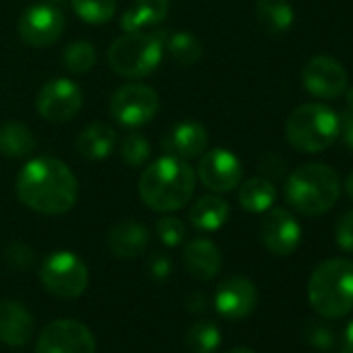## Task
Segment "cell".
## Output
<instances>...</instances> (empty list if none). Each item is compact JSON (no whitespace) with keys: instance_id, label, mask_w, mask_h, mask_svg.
I'll return each instance as SVG.
<instances>
[{"instance_id":"cell-1","label":"cell","mask_w":353,"mask_h":353,"mask_svg":"<svg viewBox=\"0 0 353 353\" xmlns=\"http://www.w3.org/2000/svg\"><path fill=\"white\" fill-rule=\"evenodd\" d=\"M17 198L38 214H67L79 196V183L73 170L59 158L40 156L30 160L17 174Z\"/></svg>"},{"instance_id":"cell-2","label":"cell","mask_w":353,"mask_h":353,"mask_svg":"<svg viewBox=\"0 0 353 353\" xmlns=\"http://www.w3.org/2000/svg\"><path fill=\"white\" fill-rule=\"evenodd\" d=\"M194 166L176 156H162L154 160L139 176V198L156 212H176L185 208L196 192Z\"/></svg>"},{"instance_id":"cell-3","label":"cell","mask_w":353,"mask_h":353,"mask_svg":"<svg viewBox=\"0 0 353 353\" xmlns=\"http://www.w3.org/2000/svg\"><path fill=\"white\" fill-rule=\"evenodd\" d=\"M285 196L297 212L305 216H320L328 212L341 196L339 174L322 162L301 164L289 174Z\"/></svg>"},{"instance_id":"cell-4","label":"cell","mask_w":353,"mask_h":353,"mask_svg":"<svg viewBox=\"0 0 353 353\" xmlns=\"http://www.w3.org/2000/svg\"><path fill=\"white\" fill-rule=\"evenodd\" d=\"M307 299L322 318H343L353 310V262L332 258L318 264L307 283Z\"/></svg>"},{"instance_id":"cell-5","label":"cell","mask_w":353,"mask_h":353,"mask_svg":"<svg viewBox=\"0 0 353 353\" xmlns=\"http://www.w3.org/2000/svg\"><path fill=\"white\" fill-rule=\"evenodd\" d=\"M166 32H127L108 48L110 69L125 79H141L154 73L162 61Z\"/></svg>"},{"instance_id":"cell-6","label":"cell","mask_w":353,"mask_h":353,"mask_svg":"<svg viewBox=\"0 0 353 353\" xmlns=\"http://www.w3.org/2000/svg\"><path fill=\"white\" fill-rule=\"evenodd\" d=\"M341 133L339 114L326 104L310 102L297 106L285 125L287 141L305 154H318L330 148Z\"/></svg>"},{"instance_id":"cell-7","label":"cell","mask_w":353,"mask_h":353,"mask_svg":"<svg viewBox=\"0 0 353 353\" xmlns=\"http://www.w3.org/2000/svg\"><path fill=\"white\" fill-rule=\"evenodd\" d=\"M40 281L54 297L77 299L90 285V270L77 254L59 250L44 258L40 266Z\"/></svg>"},{"instance_id":"cell-8","label":"cell","mask_w":353,"mask_h":353,"mask_svg":"<svg viewBox=\"0 0 353 353\" xmlns=\"http://www.w3.org/2000/svg\"><path fill=\"white\" fill-rule=\"evenodd\" d=\"M160 108V98L156 90L143 83H127L119 88L110 98L112 119L129 129L150 123Z\"/></svg>"},{"instance_id":"cell-9","label":"cell","mask_w":353,"mask_h":353,"mask_svg":"<svg viewBox=\"0 0 353 353\" xmlns=\"http://www.w3.org/2000/svg\"><path fill=\"white\" fill-rule=\"evenodd\" d=\"M36 353H96V339L85 324L61 318L44 326L36 343Z\"/></svg>"},{"instance_id":"cell-10","label":"cell","mask_w":353,"mask_h":353,"mask_svg":"<svg viewBox=\"0 0 353 353\" xmlns=\"http://www.w3.org/2000/svg\"><path fill=\"white\" fill-rule=\"evenodd\" d=\"M83 106V90L65 77L46 81L38 96H36V108L42 114V119L50 123H67L71 121Z\"/></svg>"},{"instance_id":"cell-11","label":"cell","mask_w":353,"mask_h":353,"mask_svg":"<svg viewBox=\"0 0 353 353\" xmlns=\"http://www.w3.org/2000/svg\"><path fill=\"white\" fill-rule=\"evenodd\" d=\"M241 174L243 168L239 158L225 148H214L210 152H204L196 172L202 185L214 194L233 192L241 183Z\"/></svg>"},{"instance_id":"cell-12","label":"cell","mask_w":353,"mask_h":353,"mask_svg":"<svg viewBox=\"0 0 353 353\" xmlns=\"http://www.w3.org/2000/svg\"><path fill=\"white\" fill-rule=\"evenodd\" d=\"M19 38L32 48H46L59 42L65 32V15L48 3L30 7L19 19Z\"/></svg>"},{"instance_id":"cell-13","label":"cell","mask_w":353,"mask_h":353,"mask_svg":"<svg viewBox=\"0 0 353 353\" xmlns=\"http://www.w3.org/2000/svg\"><path fill=\"white\" fill-rule=\"evenodd\" d=\"M305 92L320 100H334L347 90V73L343 65L326 54H318L307 61L301 73Z\"/></svg>"},{"instance_id":"cell-14","label":"cell","mask_w":353,"mask_h":353,"mask_svg":"<svg viewBox=\"0 0 353 353\" xmlns=\"http://www.w3.org/2000/svg\"><path fill=\"white\" fill-rule=\"evenodd\" d=\"M260 239L270 254L289 256L301 241V227L289 210L268 208L260 225Z\"/></svg>"},{"instance_id":"cell-15","label":"cell","mask_w":353,"mask_h":353,"mask_svg":"<svg viewBox=\"0 0 353 353\" xmlns=\"http://www.w3.org/2000/svg\"><path fill=\"white\" fill-rule=\"evenodd\" d=\"M258 303V289L256 285L241 274L225 279L216 293H214V307L227 320H241L248 318Z\"/></svg>"},{"instance_id":"cell-16","label":"cell","mask_w":353,"mask_h":353,"mask_svg":"<svg viewBox=\"0 0 353 353\" xmlns=\"http://www.w3.org/2000/svg\"><path fill=\"white\" fill-rule=\"evenodd\" d=\"M160 143L168 156H176L183 160L198 158L208 148V131L196 121H181L164 133Z\"/></svg>"},{"instance_id":"cell-17","label":"cell","mask_w":353,"mask_h":353,"mask_svg":"<svg viewBox=\"0 0 353 353\" xmlns=\"http://www.w3.org/2000/svg\"><path fill=\"white\" fill-rule=\"evenodd\" d=\"M36 322L32 312L13 299L0 301V341L9 347H23L32 341Z\"/></svg>"},{"instance_id":"cell-18","label":"cell","mask_w":353,"mask_h":353,"mask_svg":"<svg viewBox=\"0 0 353 353\" xmlns=\"http://www.w3.org/2000/svg\"><path fill=\"white\" fill-rule=\"evenodd\" d=\"M108 250L121 260H131L141 256L150 243V231L143 223L135 219H125L108 231Z\"/></svg>"},{"instance_id":"cell-19","label":"cell","mask_w":353,"mask_h":353,"mask_svg":"<svg viewBox=\"0 0 353 353\" xmlns=\"http://www.w3.org/2000/svg\"><path fill=\"white\" fill-rule=\"evenodd\" d=\"M183 264L188 272L198 281H212L223 268V254L210 239L198 237L183 250Z\"/></svg>"},{"instance_id":"cell-20","label":"cell","mask_w":353,"mask_h":353,"mask_svg":"<svg viewBox=\"0 0 353 353\" xmlns=\"http://www.w3.org/2000/svg\"><path fill=\"white\" fill-rule=\"evenodd\" d=\"M168 3L170 0H133L121 17L123 32H141L160 26L168 15Z\"/></svg>"},{"instance_id":"cell-21","label":"cell","mask_w":353,"mask_h":353,"mask_svg":"<svg viewBox=\"0 0 353 353\" xmlns=\"http://www.w3.org/2000/svg\"><path fill=\"white\" fill-rule=\"evenodd\" d=\"M231 206L221 196H202L190 208V221L196 229L214 233L223 229L229 221Z\"/></svg>"},{"instance_id":"cell-22","label":"cell","mask_w":353,"mask_h":353,"mask_svg":"<svg viewBox=\"0 0 353 353\" xmlns=\"http://www.w3.org/2000/svg\"><path fill=\"white\" fill-rule=\"evenodd\" d=\"M117 148V131L106 123L88 125L77 137V150L88 160L108 158Z\"/></svg>"},{"instance_id":"cell-23","label":"cell","mask_w":353,"mask_h":353,"mask_svg":"<svg viewBox=\"0 0 353 353\" xmlns=\"http://www.w3.org/2000/svg\"><path fill=\"white\" fill-rule=\"evenodd\" d=\"M38 141L32 129L19 121L0 123V154L9 158H26L36 150Z\"/></svg>"},{"instance_id":"cell-24","label":"cell","mask_w":353,"mask_h":353,"mask_svg":"<svg viewBox=\"0 0 353 353\" xmlns=\"http://www.w3.org/2000/svg\"><path fill=\"white\" fill-rule=\"evenodd\" d=\"M256 17H258V23L268 34L279 36V34H285L293 26L295 11L287 0H258Z\"/></svg>"},{"instance_id":"cell-25","label":"cell","mask_w":353,"mask_h":353,"mask_svg":"<svg viewBox=\"0 0 353 353\" xmlns=\"http://www.w3.org/2000/svg\"><path fill=\"white\" fill-rule=\"evenodd\" d=\"M239 204L243 210L260 214L272 208L276 200V188L264 176H252L245 183H239Z\"/></svg>"},{"instance_id":"cell-26","label":"cell","mask_w":353,"mask_h":353,"mask_svg":"<svg viewBox=\"0 0 353 353\" xmlns=\"http://www.w3.org/2000/svg\"><path fill=\"white\" fill-rule=\"evenodd\" d=\"M168 57L181 67H194L202 59V44L192 32H174L166 38Z\"/></svg>"},{"instance_id":"cell-27","label":"cell","mask_w":353,"mask_h":353,"mask_svg":"<svg viewBox=\"0 0 353 353\" xmlns=\"http://www.w3.org/2000/svg\"><path fill=\"white\" fill-rule=\"evenodd\" d=\"M223 343V332L212 320L196 322L185 334V347L190 353H216Z\"/></svg>"},{"instance_id":"cell-28","label":"cell","mask_w":353,"mask_h":353,"mask_svg":"<svg viewBox=\"0 0 353 353\" xmlns=\"http://www.w3.org/2000/svg\"><path fill=\"white\" fill-rule=\"evenodd\" d=\"M75 15L90 26H104L117 13V0H71Z\"/></svg>"},{"instance_id":"cell-29","label":"cell","mask_w":353,"mask_h":353,"mask_svg":"<svg viewBox=\"0 0 353 353\" xmlns=\"http://www.w3.org/2000/svg\"><path fill=\"white\" fill-rule=\"evenodd\" d=\"M150 141L141 133H127L119 143V156L127 166L139 168L150 160Z\"/></svg>"},{"instance_id":"cell-30","label":"cell","mask_w":353,"mask_h":353,"mask_svg":"<svg viewBox=\"0 0 353 353\" xmlns=\"http://www.w3.org/2000/svg\"><path fill=\"white\" fill-rule=\"evenodd\" d=\"M96 59H98L96 57V48L90 42H85V40L69 44L67 50H65V57H63L65 67L71 73H75V75H83V73L92 71L94 65H96Z\"/></svg>"},{"instance_id":"cell-31","label":"cell","mask_w":353,"mask_h":353,"mask_svg":"<svg viewBox=\"0 0 353 353\" xmlns=\"http://www.w3.org/2000/svg\"><path fill=\"white\" fill-rule=\"evenodd\" d=\"M156 235L166 248H179L188 239V227L176 216H162L156 223Z\"/></svg>"},{"instance_id":"cell-32","label":"cell","mask_w":353,"mask_h":353,"mask_svg":"<svg viewBox=\"0 0 353 353\" xmlns=\"http://www.w3.org/2000/svg\"><path fill=\"white\" fill-rule=\"evenodd\" d=\"M5 260L11 268L15 270H28L30 266H34L36 262V252L32 245L21 243V241H13L11 245H7L5 250Z\"/></svg>"},{"instance_id":"cell-33","label":"cell","mask_w":353,"mask_h":353,"mask_svg":"<svg viewBox=\"0 0 353 353\" xmlns=\"http://www.w3.org/2000/svg\"><path fill=\"white\" fill-rule=\"evenodd\" d=\"M305 341L318 351H330L334 347V332L322 322H310L305 326Z\"/></svg>"},{"instance_id":"cell-34","label":"cell","mask_w":353,"mask_h":353,"mask_svg":"<svg viewBox=\"0 0 353 353\" xmlns=\"http://www.w3.org/2000/svg\"><path fill=\"white\" fill-rule=\"evenodd\" d=\"M334 239L343 252H353V210L345 212L339 219L334 229Z\"/></svg>"},{"instance_id":"cell-35","label":"cell","mask_w":353,"mask_h":353,"mask_svg":"<svg viewBox=\"0 0 353 353\" xmlns=\"http://www.w3.org/2000/svg\"><path fill=\"white\" fill-rule=\"evenodd\" d=\"M148 274L158 281V283H164L170 274H172V260L158 252V254H152V258L148 260Z\"/></svg>"},{"instance_id":"cell-36","label":"cell","mask_w":353,"mask_h":353,"mask_svg":"<svg viewBox=\"0 0 353 353\" xmlns=\"http://www.w3.org/2000/svg\"><path fill=\"white\" fill-rule=\"evenodd\" d=\"M185 307H188L192 314L206 312V307H208V297H206V293H202V291H194V293H190V295H188V299H185Z\"/></svg>"},{"instance_id":"cell-37","label":"cell","mask_w":353,"mask_h":353,"mask_svg":"<svg viewBox=\"0 0 353 353\" xmlns=\"http://www.w3.org/2000/svg\"><path fill=\"white\" fill-rule=\"evenodd\" d=\"M339 119H341V133L339 135H343V141L347 143V148L349 150H353V112H343V114H339Z\"/></svg>"},{"instance_id":"cell-38","label":"cell","mask_w":353,"mask_h":353,"mask_svg":"<svg viewBox=\"0 0 353 353\" xmlns=\"http://www.w3.org/2000/svg\"><path fill=\"white\" fill-rule=\"evenodd\" d=\"M343 353H353V320L347 324L343 332Z\"/></svg>"},{"instance_id":"cell-39","label":"cell","mask_w":353,"mask_h":353,"mask_svg":"<svg viewBox=\"0 0 353 353\" xmlns=\"http://www.w3.org/2000/svg\"><path fill=\"white\" fill-rule=\"evenodd\" d=\"M345 192H347V196L353 200V170L347 174V181H345Z\"/></svg>"},{"instance_id":"cell-40","label":"cell","mask_w":353,"mask_h":353,"mask_svg":"<svg viewBox=\"0 0 353 353\" xmlns=\"http://www.w3.org/2000/svg\"><path fill=\"white\" fill-rule=\"evenodd\" d=\"M345 92H347V96H345L347 108H349V112H353V88H349V90H345Z\"/></svg>"},{"instance_id":"cell-41","label":"cell","mask_w":353,"mask_h":353,"mask_svg":"<svg viewBox=\"0 0 353 353\" xmlns=\"http://www.w3.org/2000/svg\"><path fill=\"white\" fill-rule=\"evenodd\" d=\"M227 353H256V351H252L248 347H235V349H229Z\"/></svg>"},{"instance_id":"cell-42","label":"cell","mask_w":353,"mask_h":353,"mask_svg":"<svg viewBox=\"0 0 353 353\" xmlns=\"http://www.w3.org/2000/svg\"><path fill=\"white\" fill-rule=\"evenodd\" d=\"M46 3H61V0H46Z\"/></svg>"}]
</instances>
